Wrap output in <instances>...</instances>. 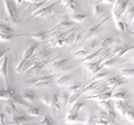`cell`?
<instances>
[{
    "label": "cell",
    "instance_id": "cell-52",
    "mask_svg": "<svg viewBox=\"0 0 134 125\" xmlns=\"http://www.w3.org/2000/svg\"><path fill=\"white\" fill-rule=\"evenodd\" d=\"M26 1L28 2H30V3H39L41 0H26Z\"/></svg>",
    "mask_w": 134,
    "mask_h": 125
},
{
    "label": "cell",
    "instance_id": "cell-17",
    "mask_svg": "<svg viewBox=\"0 0 134 125\" xmlns=\"http://www.w3.org/2000/svg\"><path fill=\"white\" fill-rule=\"evenodd\" d=\"M31 118L32 117L29 115H16L14 118H11V121L8 123V125H25Z\"/></svg>",
    "mask_w": 134,
    "mask_h": 125
},
{
    "label": "cell",
    "instance_id": "cell-37",
    "mask_svg": "<svg viewBox=\"0 0 134 125\" xmlns=\"http://www.w3.org/2000/svg\"><path fill=\"white\" fill-rule=\"evenodd\" d=\"M83 88V86L81 84H73L67 87V92H68L69 94H75V93H78V92H81Z\"/></svg>",
    "mask_w": 134,
    "mask_h": 125
},
{
    "label": "cell",
    "instance_id": "cell-40",
    "mask_svg": "<svg viewBox=\"0 0 134 125\" xmlns=\"http://www.w3.org/2000/svg\"><path fill=\"white\" fill-rule=\"evenodd\" d=\"M87 17H88V15H86V14L85 15H84V14H76V15H73L70 19H72L74 22H81V21H83V20L85 18H87Z\"/></svg>",
    "mask_w": 134,
    "mask_h": 125
},
{
    "label": "cell",
    "instance_id": "cell-5",
    "mask_svg": "<svg viewBox=\"0 0 134 125\" xmlns=\"http://www.w3.org/2000/svg\"><path fill=\"white\" fill-rule=\"evenodd\" d=\"M3 6H5V12L8 19L14 24L18 22V17H17V9L15 0H2Z\"/></svg>",
    "mask_w": 134,
    "mask_h": 125
},
{
    "label": "cell",
    "instance_id": "cell-20",
    "mask_svg": "<svg viewBox=\"0 0 134 125\" xmlns=\"http://www.w3.org/2000/svg\"><path fill=\"white\" fill-rule=\"evenodd\" d=\"M112 89L111 90H107L105 92V93L103 94H99V95H96V96H86L85 98L86 99H94V101H97V102H100V101H110V99L112 98Z\"/></svg>",
    "mask_w": 134,
    "mask_h": 125
},
{
    "label": "cell",
    "instance_id": "cell-7",
    "mask_svg": "<svg viewBox=\"0 0 134 125\" xmlns=\"http://www.w3.org/2000/svg\"><path fill=\"white\" fill-rule=\"evenodd\" d=\"M131 49H134V45L129 46V45H125V44H121L119 46H115V47L111 50L110 58H112V57L120 58L121 56H123L124 54H126L129 50H131Z\"/></svg>",
    "mask_w": 134,
    "mask_h": 125
},
{
    "label": "cell",
    "instance_id": "cell-43",
    "mask_svg": "<svg viewBox=\"0 0 134 125\" xmlns=\"http://www.w3.org/2000/svg\"><path fill=\"white\" fill-rule=\"evenodd\" d=\"M95 120H96V117H94L93 111H91L90 114L87 115V118L85 120L84 124H85V125H96V124H95Z\"/></svg>",
    "mask_w": 134,
    "mask_h": 125
},
{
    "label": "cell",
    "instance_id": "cell-53",
    "mask_svg": "<svg viewBox=\"0 0 134 125\" xmlns=\"http://www.w3.org/2000/svg\"><path fill=\"white\" fill-rule=\"evenodd\" d=\"M132 61H133V62H134V57H133V58H132Z\"/></svg>",
    "mask_w": 134,
    "mask_h": 125
},
{
    "label": "cell",
    "instance_id": "cell-29",
    "mask_svg": "<svg viewBox=\"0 0 134 125\" xmlns=\"http://www.w3.org/2000/svg\"><path fill=\"white\" fill-rule=\"evenodd\" d=\"M73 76L72 75H62V76H59L58 78H56V81H55V84L57 86H63V85H65L67 82H69V79L72 78Z\"/></svg>",
    "mask_w": 134,
    "mask_h": 125
},
{
    "label": "cell",
    "instance_id": "cell-11",
    "mask_svg": "<svg viewBox=\"0 0 134 125\" xmlns=\"http://www.w3.org/2000/svg\"><path fill=\"white\" fill-rule=\"evenodd\" d=\"M126 83H127V81L125 79V78H123V76H114V77H111L110 79H107L106 85L113 90L121 85L126 84Z\"/></svg>",
    "mask_w": 134,
    "mask_h": 125
},
{
    "label": "cell",
    "instance_id": "cell-26",
    "mask_svg": "<svg viewBox=\"0 0 134 125\" xmlns=\"http://www.w3.org/2000/svg\"><path fill=\"white\" fill-rule=\"evenodd\" d=\"M108 76V72L107 70H105V69H103V70H100L99 73H97V74H95L94 76H92V78L88 81V82H99L100 79H104V78H106Z\"/></svg>",
    "mask_w": 134,
    "mask_h": 125
},
{
    "label": "cell",
    "instance_id": "cell-49",
    "mask_svg": "<svg viewBox=\"0 0 134 125\" xmlns=\"http://www.w3.org/2000/svg\"><path fill=\"white\" fill-rule=\"evenodd\" d=\"M48 1H50V0H41V1L39 2V3H37V8L35 10H38V9H40V7L44 5V3H46V2H48Z\"/></svg>",
    "mask_w": 134,
    "mask_h": 125
},
{
    "label": "cell",
    "instance_id": "cell-25",
    "mask_svg": "<svg viewBox=\"0 0 134 125\" xmlns=\"http://www.w3.org/2000/svg\"><path fill=\"white\" fill-rule=\"evenodd\" d=\"M104 50L103 48H99V49H97L96 52H94V53H91L88 56H86L85 58H83L82 60H79V61H82V62H91V61H93L96 57H98L99 55H100V53H102Z\"/></svg>",
    "mask_w": 134,
    "mask_h": 125
},
{
    "label": "cell",
    "instance_id": "cell-50",
    "mask_svg": "<svg viewBox=\"0 0 134 125\" xmlns=\"http://www.w3.org/2000/svg\"><path fill=\"white\" fill-rule=\"evenodd\" d=\"M5 116H6V114L3 113V111H2L1 115H0V122H1V125H5Z\"/></svg>",
    "mask_w": 134,
    "mask_h": 125
},
{
    "label": "cell",
    "instance_id": "cell-22",
    "mask_svg": "<svg viewBox=\"0 0 134 125\" xmlns=\"http://www.w3.org/2000/svg\"><path fill=\"white\" fill-rule=\"evenodd\" d=\"M130 98H131V95L126 90H120L116 93H113L112 95V99H114V101H129Z\"/></svg>",
    "mask_w": 134,
    "mask_h": 125
},
{
    "label": "cell",
    "instance_id": "cell-13",
    "mask_svg": "<svg viewBox=\"0 0 134 125\" xmlns=\"http://www.w3.org/2000/svg\"><path fill=\"white\" fill-rule=\"evenodd\" d=\"M0 74H1V77L5 79L6 83V88L8 86V57L3 56L1 57V64H0Z\"/></svg>",
    "mask_w": 134,
    "mask_h": 125
},
{
    "label": "cell",
    "instance_id": "cell-34",
    "mask_svg": "<svg viewBox=\"0 0 134 125\" xmlns=\"http://www.w3.org/2000/svg\"><path fill=\"white\" fill-rule=\"evenodd\" d=\"M121 76L126 77V78H132L134 77V67L133 68H122L121 69Z\"/></svg>",
    "mask_w": 134,
    "mask_h": 125
},
{
    "label": "cell",
    "instance_id": "cell-18",
    "mask_svg": "<svg viewBox=\"0 0 134 125\" xmlns=\"http://www.w3.org/2000/svg\"><path fill=\"white\" fill-rule=\"evenodd\" d=\"M85 121L83 118L79 117L78 114H72V113H68L65 118H64V123L65 124H68V125H73V124H78V123H84Z\"/></svg>",
    "mask_w": 134,
    "mask_h": 125
},
{
    "label": "cell",
    "instance_id": "cell-21",
    "mask_svg": "<svg viewBox=\"0 0 134 125\" xmlns=\"http://www.w3.org/2000/svg\"><path fill=\"white\" fill-rule=\"evenodd\" d=\"M75 24H76V22H74L72 19L64 18L60 22H58L56 25L55 28L56 29H59V30H60V29H73L74 26H75Z\"/></svg>",
    "mask_w": 134,
    "mask_h": 125
},
{
    "label": "cell",
    "instance_id": "cell-42",
    "mask_svg": "<svg viewBox=\"0 0 134 125\" xmlns=\"http://www.w3.org/2000/svg\"><path fill=\"white\" fill-rule=\"evenodd\" d=\"M32 125H55V124H54V122L48 117L47 115H45V116H44V118L41 120L40 122H38V123H34Z\"/></svg>",
    "mask_w": 134,
    "mask_h": 125
},
{
    "label": "cell",
    "instance_id": "cell-15",
    "mask_svg": "<svg viewBox=\"0 0 134 125\" xmlns=\"http://www.w3.org/2000/svg\"><path fill=\"white\" fill-rule=\"evenodd\" d=\"M112 19H113V21L115 22V26L117 28V30L126 31V26H127V25L123 21V19L121 18L115 11H112Z\"/></svg>",
    "mask_w": 134,
    "mask_h": 125
},
{
    "label": "cell",
    "instance_id": "cell-39",
    "mask_svg": "<svg viewBox=\"0 0 134 125\" xmlns=\"http://www.w3.org/2000/svg\"><path fill=\"white\" fill-rule=\"evenodd\" d=\"M19 36H24V35H17V34H1L0 36V40L2 41H10L11 39H14L15 37H19Z\"/></svg>",
    "mask_w": 134,
    "mask_h": 125
},
{
    "label": "cell",
    "instance_id": "cell-38",
    "mask_svg": "<svg viewBox=\"0 0 134 125\" xmlns=\"http://www.w3.org/2000/svg\"><path fill=\"white\" fill-rule=\"evenodd\" d=\"M90 54H88V48H82V49H79V50L77 52H75V57H77V58H81L79 60H82L83 58H85L86 56H88Z\"/></svg>",
    "mask_w": 134,
    "mask_h": 125
},
{
    "label": "cell",
    "instance_id": "cell-48",
    "mask_svg": "<svg viewBox=\"0 0 134 125\" xmlns=\"http://www.w3.org/2000/svg\"><path fill=\"white\" fill-rule=\"evenodd\" d=\"M115 0H98L96 3H114Z\"/></svg>",
    "mask_w": 134,
    "mask_h": 125
},
{
    "label": "cell",
    "instance_id": "cell-35",
    "mask_svg": "<svg viewBox=\"0 0 134 125\" xmlns=\"http://www.w3.org/2000/svg\"><path fill=\"white\" fill-rule=\"evenodd\" d=\"M98 105L99 107L102 108L103 111H105V112H110L113 110V107H112V104H111V101H100L98 102Z\"/></svg>",
    "mask_w": 134,
    "mask_h": 125
},
{
    "label": "cell",
    "instance_id": "cell-44",
    "mask_svg": "<svg viewBox=\"0 0 134 125\" xmlns=\"http://www.w3.org/2000/svg\"><path fill=\"white\" fill-rule=\"evenodd\" d=\"M125 118H126L130 123H132L134 125V107L130 108V110L126 112V114H125Z\"/></svg>",
    "mask_w": 134,
    "mask_h": 125
},
{
    "label": "cell",
    "instance_id": "cell-4",
    "mask_svg": "<svg viewBox=\"0 0 134 125\" xmlns=\"http://www.w3.org/2000/svg\"><path fill=\"white\" fill-rule=\"evenodd\" d=\"M57 3H58V0L55 2H53V3H50V5H48V6H45L43 8H40V9H38V10H35L31 15V18H34V19H44L46 17H48L49 15H52L54 12Z\"/></svg>",
    "mask_w": 134,
    "mask_h": 125
},
{
    "label": "cell",
    "instance_id": "cell-28",
    "mask_svg": "<svg viewBox=\"0 0 134 125\" xmlns=\"http://www.w3.org/2000/svg\"><path fill=\"white\" fill-rule=\"evenodd\" d=\"M120 58H117V57H112V58H108V59H106L105 61L103 62V64H100V66H102V68L103 69H105V68H111L113 67L117 61H119Z\"/></svg>",
    "mask_w": 134,
    "mask_h": 125
},
{
    "label": "cell",
    "instance_id": "cell-16",
    "mask_svg": "<svg viewBox=\"0 0 134 125\" xmlns=\"http://www.w3.org/2000/svg\"><path fill=\"white\" fill-rule=\"evenodd\" d=\"M16 96L15 90L10 88V87H7V88H2L0 92V97H1V102H8L11 101L12 98Z\"/></svg>",
    "mask_w": 134,
    "mask_h": 125
},
{
    "label": "cell",
    "instance_id": "cell-30",
    "mask_svg": "<svg viewBox=\"0 0 134 125\" xmlns=\"http://www.w3.org/2000/svg\"><path fill=\"white\" fill-rule=\"evenodd\" d=\"M36 98L35 93H32L31 90H25L23 93V99H25L27 103H32Z\"/></svg>",
    "mask_w": 134,
    "mask_h": 125
},
{
    "label": "cell",
    "instance_id": "cell-45",
    "mask_svg": "<svg viewBox=\"0 0 134 125\" xmlns=\"http://www.w3.org/2000/svg\"><path fill=\"white\" fill-rule=\"evenodd\" d=\"M40 114V108L39 107H31L28 110V115L31 117H37Z\"/></svg>",
    "mask_w": 134,
    "mask_h": 125
},
{
    "label": "cell",
    "instance_id": "cell-27",
    "mask_svg": "<svg viewBox=\"0 0 134 125\" xmlns=\"http://www.w3.org/2000/svg\"><path fill=\"white\" fill-rule=\"evenodd\" d=\"M59 2L68 11H74L76 9V3H75V0H59Z\"/></svg>",
    "mask_w": 134,
    "mask_h": 125
},
{
    "label": "cell",
    "instance_id": "cell-24",
    "mask_svg": "<svg viewBox=\"0 0 134 125\" xmlns=\"http://www.w3.org/2000/svg\"><path fill=\"white\" fill-rule=\"evenodd\" d=\"M133 17H134V3H133V5L130 7V8H127V10H126V12H125V14L123 15L122 19H123V21H124L125 24L129 25V24L132 22Z\"/></svg>",
    "mask_w": 134,
    "mask_h": 125
},
{
    "label": "cell",
    "instance_id": "cell-6",
    "mask_svg": "<svg viewBox=\"0 0 134 125\" xmlns=\"http://www.w3.org/2000/svg\"><path fill=\"white\" fill-rule=\"evenodd\" d=\"M57 30L56 28H53L50 30H46V31H40V32H32V34H25L24 36H29L30 38L35 39L37 43L39 41H45V40H49L52 38V36L54 35V32Z\"/></svg>",
    "mask_w": 134,
    "mask_h": 125
},
{
    "label": "cell",
    "instance_id": "cell-8",
    "mask_svg": "<svg viewBox=\"0 0 134 125\" xmlns=\"http://www.w3.org/2000/svg\"><path fill=\"white\" fill-rule=\"evenodd\" d=\"M130 0H115V2L113 3V9L112 11H115L121 18L123 17V15L126 12L129 8Z\"/></svg>",
    "mask_w": 134,
    "mask_h": 125
},
{
    "label": "cell",
    "instance_id": "cell-2",
    "mask_svg": "<svg viewBox=\"0 0 134 125\" xmlns=\"http://www.w3.org/2000/svg\"><path fill=\"white\" fill-rule=\"evenodd\" d=\"M59 76H56V75H46V76L36 78V79H28L25 82L26 85H30L34 87H37V88H46L50 85L53 79H56Z\"/></svg>",
    "mask_w": 134,
    "mask_h": 125
},
{
    "label": "cell",
    "instance_id": "cell-3",
    "mask_svg": "<svg viewBox=\"0 0 134 125\" xmlns=\"http://www.w3.org/2000/svg\"><path fill=\"white\" fill-rule=\"evenodd\" d=\"M40 101L46 106L50 107L54 111V113H59L60 112V105L58 101H59V95L58 94H53V95H44L40 97Z\"/></svg>",
    "mask_w": 134,
    "mask_h": 125
},
{
    "label": "cell",
    "instance_id": "cell-32",
    "mask_svg": "<svg viewBox=\"0 0 134 125\" xmlns=\"http://www.w3.org/2000/svg\"><path fill=\"white\" fill-rule=\"evenodd\" d=\"M69 99H70V94L67 90L63 92V93L59 94V101H60L63 106H66L67 104L69 103Z\"/></svg>",
    "mask_w": 134,
    "mask_h": 125
},
{
    "label": "cell",
    "instance_id": "cell-51",
    "mask_svg": "<svg viewBox=\"0 0 134 125\" xmlns=\"http://www.w3.org/2000/svg\"><path fill=\"white\" fill-rule=\"evenodd\" d=\"M23 1H26V0H15V3H16V6H21Z\"/></svg>",
    "mask_w": 134,
    "mask_h": 125
},
{
    "label": "cell",
    "instance_id": "cell-10",
    "mask_svg": "<svg viewBox=\"0 0 134 125\" xmlns=\"http://www.w3.org/2000/svg\"><path fill=\"white\" fill-rule=\"evenodd\" d=\"M132 107L133 106L129 103V101H115L114 110H115L116 113L119 115H121V116H124V117H125L126 112L130 110V108H132Z\"/></svg>",
    "mask_w": 134,
    "mask_h": 125
},
{
    "label": "cell",
    "instance_id": "cell-31",
    "mask_svg": "<svg viewBox=\"0 0 134 125\" xmlns=\"http://www.w3.org/2000/svg\"><path fill=\"white\" fill-rule=\"evenodd\" d=\"M85 105V102L84 101H77L76 103L73 105V107L70 108V111L68 112V113H72V114H78L79 111H81V108Z\"/></svg>",
    "mask_w": 134,
    "mask_h": 125
},
{
    "label": "cell",
    "instance_id": "cell-41",
    "mask_svg": "<svg viewBox=\"0 0 134 125\" xmlns=\"http://www.w3.org/2000/svg\"><path fill=\"white\" fill-rule=\"evenodd\" d=\"M0 30H1V34H15L14 29H12L10 26L6 25V24L0 25Z\"/></svg>",
    "mask_w": 134,
    "mask_h": 125
},
{
    "label": "cell",
    "instance_id": "cell-1",
    "mask_svg": "<svg viewBox=\"0 0 134 125\" xmlns=\"http://www.w3.org/2000/svg\"><path fill=\"white\" fill-rule=\"evenodd\" d=\"M38 45H39V43H37V41H36L35 44H32L31 46H29V47L26 49V50L24 52V55H23L21 60H20L18 64H17L16 68H15V70H16L17 74L21 72L23 68H24V66L31 59V57H32L34 55H35V52H36V49L38 48Z\"/></svg>",
    "mask_w": 134,
    "mask_h": 125
},
{
    "label": "cell",
    "instance_id": "cell-36",
    "mask_svg": "<svg viewBox=\"0 0 134 125\" xmlns=\"http://www.w3.org/2000/svg\"><path fill=\"white\" fill-rule=\"evenodd\" d=\"M12 101L15 102V104L16 105H18V106H23V107H25V108H30V106H29V104L25 101V99H21L20 97H18V96H15L14 98H12Z\"/></svg>",
    "mask_w": 134,
    "mask_h": 125
},
{
    "label": "cell",
    "instance_id": "cell-19",
    "mask_svg": "<svg viewBox=\"0 0 134 125\" xmlns=\"http://www.w3.org/2000/svg\"><path fill=\"white\" fill-rule=\"evenodd\" d=\"M121 39L120 38H114V37H106L105 39L102 40V43H100V48L105 49L107 47H110V46H119L121 45Z\"/></svg>",
    "mask_w": 134,
    "mask_h": 125
},
{
    "label": "cell",
    "instance_id": "cell-12",
    "mask_svg": "<svg viewBox=\"0 0 134 125\" xmlns=\"http://www.w3.org/2000/svg\"><path fill=\"white\" fill-rule=\"evenodd\" d=\"M17 105L15 104V102L12 101H8L6 102V105H5V111H3V113L6 114L7 117L9 118H14L15 116L18 114V111H17Z\"/></svg>",
    "mask_w": 134,
    "mask_h": 125
},
{
    "label": "cell",
    "instance_id": "cell-9",
    "mask_svg": "<svg viewBox=\"0 0 134 125\" xmlns=\"http://www.w3.org/2000/svg\"><path fill=\"white\" fill-rule=\"evenodd\" d=\"M68 61H70V58H59L57 57V59L50 64L49 72H64V68L66 67V65L68 64Z\"/></svg>",
    "mask_w": 134,
    "mask_h": 125
},
{
    "label": "cell",
    "instance_id": "cell-46",
    "mask_svg": "<svg viewBox=\"0 0 134 125\" xmlns=\"http://www.w3.org/2000/svg\"><path fill=\"white\" fill-rule=\"evenodd\" d=\"M96 118H99V120H110V115H108L107 112L100 110L96 113Z\"/></svg>",
    "mask_w": 134,
    "mask_h": 125
},
{
    "label": "cell",
    "instance_id": "cell-47",
    "mask_svg": "<svg viewBox=\"0 0 134 125\" xmlns=\"http://www.w3.org/2000/svg\"><path fill=\"white\" fill-rule=\"evenodd\" d=\"M95 124L96 125H112L110 120H99V118L95 120Z\"/></svg>",
    "mask_w": 134,
    "mask_h": 125
},
{
    "label": "cell",
    "instance_id": "cell-33",
    "mask_svg": "<svg viewBox=\"0 0 134 125\" xmlns=\"http://www.w3.org/2000/svg\"><path fill=\"white\" fill-rule=\"evenodd\" d=\"M75 29L70 32L69 35H67L64 37V45H67V46H70V45H73L75 43Z\"/></svg>",
    "mask_w": 134,
    "mask_h": 125
},
{
    "label": "cell",
    "instance_id": "cell-14",
    "mask_svg": "<svg viewBox=\"0 0 134 125\" xmlns=\"http://www.w3.org/2000/svg\"><path fill=\"white\" fill-rule=\"evenodd\" d=\"M50 56V48H49V46H46L45 48H43L41 50H39L37 54H35L32 57H31V59L30 60H46L47 59V57ZM32 62V61H31Z\"/></svg>",
    "mask_w": 134,
    "mask_h": 125
},
{
    "label": "cell",
    "instance_id": "cell-23",
    "mask_svg": "<svg viewBox=\"0 0 134 125\" xmlns=\"http://www.w3.org/2000/svg\"><path fill=\"white\" fill-rule=\"evenodd\" d=\"M92 6V10H93V16L95 19L100 18L104 15V8L103 6H100V3H91Z\"/></svg>",
    "mask_w": 134,
    "mask_h": 125
}]
</instances>
